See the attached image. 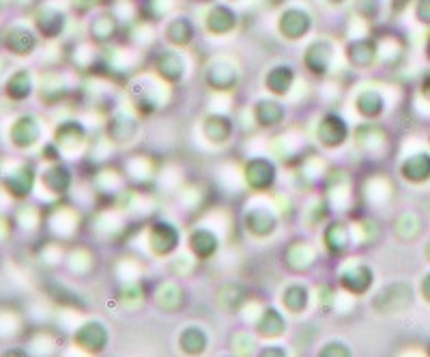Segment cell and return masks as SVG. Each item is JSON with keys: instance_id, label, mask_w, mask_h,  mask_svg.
<instances>
[{"instance_id": "cell-1", "label": "cell", "mask_w": 430, "mask_h": 357, "mask_svg": "<svg viewBox=\"0 0 430 357\" xmlns=\"http://www.w3.org/2000/svg\"><path fill=\"white\" fill-rule=\"evenodd\" d=\"M316 138L322 147L327 149H336L340 145H345V140L349 138V125L345 123V118L338 114H327L316 128Z\"/></svg>"}, {"instance_id": "cell-2", "label": "cell", "mask_w": 430, "mask_h": 357, "mask_svg": "<svg viewBox=\"0 0 430 357\" xmlns=\"http://www.w3.org/2000/svg\"><path fill=\"white\" fill-rule=\"evenodd\" d=\"M312 29V18L308 11L303 9H297V7H290L286 9L280 20H278V31L284 39L288 41H297L301 39L303 35H308V31Z\"/></svg>"}, {"instance_id": "cell-3", "label": "cell", "mask_w": 430, "mask_h": 357, "mask_svg": "<svg viewBox=\"0 0 430 357\" xmlns=\"http://www.w3.org/2000/svg\"><path fill=\"white\" fill-rule=\"evenodd\" d=\"M39 138H41V125L31 114L20 116L9 130V140L16 149H31L39 143Z\"/></svg>"}, {"instance_id": "cell-4", "label": "cell", "mask_w": 430, "mask_h": 357, "mask_svg": "<svg viewBox=\"0 0 430 357\" xmlns=\"http://www.w3.org/2000/svg\"><path fill=\"white\" fill-rule=\"evenodd\" d=\"M334 61V46L325 39H318V41H312L305 50V56H303V65L310 73L314 76H322L330 65Z\"/></svg>"}, {"instance_id": "cell-5", "label": "cell", "mask_w": 430, "mask_h": 357, "mask_svg": "<svg viewBox=\"0 0 430 357\" xmlns=\"http://www.w3.org/2000/svg\"><path fill=\"white\" fill-rule=\"evenodd\" d=\"M246 183L256 190V192H263V190H269L276 181V166L265 160V157H254L246 164Z\"/></svg>"}, {"instance_id": "cell-6", "label": "cell", "mask_w": 430, "mask_h": 357, "mask_svg": "<svg viewBox=\"0 0 430 357\" xmlns=\"http://www.w3.org/2000/svg\"><path fill=\"white\" fill-rule=\"evenodd\" d=\"M149 246L157 257H166V254L174 252L179 246V230L168 222L153 224V228L149 232Z\"/></svg>"}, {"instance_id": "cell-7", "label": "cell", "mask_w": 430, "mask_h": 357, "mask_svg": "<svg viewBox=\"0 0 430 357\" xmlns=\"http://www.w3.org/2000/svg\"><path fill=\"white\" fill-rule=\"evenodd\" d=\"M75 344L82 346L84 351L99 353L108 344V329L99 321H88L75 331Z\"/></svg>"}, {"instance_id": "cell-8", "label": "cell", "mask_w": 430, "mask_h": 357, "mask_svg": "<svg viewBox=\"0 0 430 357\" xmlns=\"http://www.w3.org/2000/svg\"><path fill=\"white\" fill-rule=\"evenodd\" d=\"M3 185L9 196L14 198H26L35 187V168L33 166H20L14 172H7L3 177Z\"/></svg>"}, {"instance_id": "cell-9", "label": "cell", "mask_w": 430, "mask_h": 357, "mask_svg": "<svg viewBox=\"0 0 430 357\" xmlns=\"http://www.w3.org/2000/svg\"><path fill=\"white\" fill-rule=\"evenodd\" d=\"M204 24H206V31L211 35H229L237 26V14L226 5H215L206 14Z\"/></svg>"}, {"instance_id": "cell-10", "label": "cell", "mask_w": 430, "mask_h": 357, "mask_svg": "<svg viewBox=\"0 0 430 357\" xmlns=\"http://www.w3.org/2000/svg\"><path fill=\"white\" fill-rule=\"evenodd\" d=\"M202 132L204 136L213 143V145H224L231 140L233 136V123L229 116L222 114H209L202 123Z\"/></svg>"}, {"instance_id": "cell-11", "label": "cell", "mask_w": 430, "mask_h": 357, "mask_svg": "<svg viewBox=\"0 0 430 357\" xmlns=\"http://www.w3.org/2000/svg\"><path fill=\"white\" fill-rule=\"evenodd\" d=\"M409 301H411V289L407 284H394L377 297L374 306L381 312H396V310L409 306Z\"/></svg>"}, {"instance_id": "cell-12", "label": "cell", "mask_w": 430, "mask_h": 357, "mask_svg": "<svg viewBox=\"0 0 430 357\" xmlns=\"http://www.w3.org/2000/svg\"><path fill=\"white\" fill-rule=\"evenodd\" d=\"M35 46H37V37L28 29H24V26H14L5 35V48L11 54H16V56L31 54L35 50Z\"/></svg>"}, {"instance_id": "cell-13", "label": "cell", "mask_w": 430, "mask_h": 357, "mask_svg": "<svg viewBox=\"0 0 430 357\" xmlns=\"http://www.w3.org/2000/svg\"><path fill=\"white\" fill-rule=\"evenodd\" d=\"M340 284L353 295H364L372 286V269L366 265H355L340 276Z\"/></svg>"}, {"instance_id": "cell-14", "label": "cell", "mask_w": 430, "mask_h": 357, "mask_svg": "<svg viewBox=\"0 0 430 357\" xmlns=\"http://www.w3.org/2000/svg\"><path fill=\"white\" fill-rule=\"evenodd\" d=\"M347 58L353 67L366 69L377 58V41L374 39H357L347 46Z\"/></svg>"}, {"instance_id": "cell-15", "label": "cell", "mask_w": 430, "mask_h": 357, "mask_svg": "<svg viewBox=\"0 0 430 357\" xmlns=\"http://www.w3.org/2000/svg\"><path fill=\"white\" fill-rule=\"evenodd\" d=\"M189 248H192V252H194L196 259L209 261L215 252H218L220 244H218V237H215L211 230L198 228V230H194L192 237H189Z\"/></svg>"}, {"instance_id": "cell-16", "label": "cell", "mask_w": 430, "mask_h": 357, "mask_svg": "<svg viewBox=\"0 0 430 357\" xmlns=\"http://www.w3.org/2000/svg\"><path fill=\"white\" fill-rule=\"evenodd\" d=\"M237 69L229 63H215L206 71V82L215 90H231L237 84Z\"/></svg>"}, {"instance_id": "cell-17", "label": "cell", "mask_w": 430, "mask_h": 357, "mask_svg": "<svg viewBox=\"0 0 430 357\" xmlns=\"http://www.w3.org/2000/svg\"><path fill=\"white\" fill-rule=\"evenodd\" d=\"M155 69L166 82H179L185 73V61L177 52H159L155 61Z\"/></svg>"}, {"instance_id": "cell-18", "label": "cell", "mask_w": 430, "mask_h": 357, "mask_svg": "<svg viewBox=\"0 0 430 357\" xmlns=\"http://www.w3.org/2000/svg\"><path fill=\"white\" fill-rule=\"evenodd\" d=\"M41 185L50 194H65L71 187V172H69V168L63 166V164L50 166L46 172H41Z\"/></svg>"}, {"instance_id": "cell-19", "label": "cell", "mask_w": 430, "mask_h": 357, "mask_svg": "<svg viewBox=\"0 0 430 357\" xmlns=\"http://www.w3.org/2000/svg\"><path fill=\"white\" fill-rule=\"evenodd\" d=\"M278 226V219L271 211L267 209H252L248 215H246V228L256 234V237H267L276 230Z\"/></svg>"}, {"instance_id": "cell-20", "label": "cell", "mask_w": 430, "mask_h": 357, "mask_svg": "<svg viewBox=\"0 0 430 357\" xmlns=\"http://www.w3.org/2000/svg\"><path fill=\"white\" fill-rule=\"evenodd\" d=\"M284 105L278 103V101H271V99H261L254 108V116L258 125L263 128H276L284 121Z\"/></svg>"}, {"instance_id": "cell-21", "label": "cell", "mask_w": 430, "mask_h": 357, "mask_svg": "<svg viewBox=\"0 0 430 357\" xmlns=\"http://www.w3.org/2000/svg\"><path fill=\"white\" fill-rule=\"evenodd\" d=\"M31 93H33V80H31V73L26 69L16 71L5 82V95L11 101H24L26 97H31Z\"/></svg>"}, {"instance_id": "cell-22", "label": "cell", "mask_w": 430, "mask_h": 357, "mask_svg": "<svg viewBox=\"0 0 430 357\" xmlns=\"http://www.w3.org/2000/svg\"><path fill=\"white\" fill-rule=\"evenodd\" d=\"M400 172H402L404 179H409L413 183L428 181L430 179V155L419 153V155H413V157L404 160V164L400 166Z\"/></svg>"}, {"instance_id": "cell-23", "label": "cell", "mask_w": 430, "mask_h": 357, "mask_svg": "<svg viewBox=\"0 0 430 357\" xmlns=\"http://www.w3.org/2000/svg\"><path fill=\"white\" fill-rule=\"evenodd\" d=\"M295 82V71L288 65H278L273 67L267 78H265V86L273 93V95H286L290 90Z\"/></svg>"}, {"instance_id": "cell-24", "label": "cell", "mask_w": 430, "mask_h": 357, "mask_svg": "<svg viewBox=\"0 0 430 357\" xmlns=\"http://www.w3.org/2000/svg\"><path fill=\"white\" fill-rule=\"evenodd\" d=\"M37 29L43 37L54 39L63 33L65 29V16L56 9H43L37 16Z\"/></svg>"}, {"instance_id": "cell-25", "label": "cell", "mask_w": 430, "mask_h": 357, "mask_svg": "<svg viewBox=\"0 0 430 357\" xmlns=\"http://www.w3.org/2000/svg\"><path fill=\"white\" fill-rule=\"evenodd\" d=\"M166 39L172 46H187L194 39V24L187 18H174L166 26Z\"/></svg>"}, {"instance_id": "cell-26", "label": "cell", "mask_w": 430, "mask_h": 357, "mask_svg": "<svg viewBox=\"0 0 430 357\" xmlns=\"http://www.w3.org/2000/svg\"><path fill=\"white\" fill-rule=\"evenodd\" d=\"M349 228L342 222H334L327 230H325V246L332 254H342L349 248Z\"/></svg>"}, {"instance_id": "cell-27", "label": "cell", "mask_w": 430, "mask_h": 357, "mask_svg": "<svg viewBox=\"0 0 430 357\" xmlns=\"http://www.w3.org/2000/svg\"><path fill=\"white\" fill-rule=\"evenodd\" d=\"M286 329V321L284 316L276 310V308H267L258 321V333L261 336H267V338H278L282 336Z\"/></svg>"}, {"instance_id": "cell-28", "label": "cell", "mask_w": 430, "mask_h": 357, "mask_svg": "<svg viewBox=\"0 0 430 357\" xmlns=\"http://www.w3.org/2000/svg\"><path fill=\"white\" fill-rule=\"evenodd\" d=\"M84 140V128L69 121V123H63L58 130H56V136H54V143L58 149H73L78 147L80 143Z\"/></svg>"}, {"instance_id": "cell-29", "label": "cell", "mask_w": 430, "mask_h": 357, "mask_svg": "<svg viewBox=\"0 0 430 357\" xmlns=\"http://www.w3.org/2000/svg\"><path fill=\"white\" fill-rule=\"evenodd\" d=\"M308 299H310V293H308V289L301 286V284H290V286H286L284 293H282V304H284V308H286L288 312H293V314H299L301 310H305Z\"/></svg>"}, {"instance_id": "cell-30", "label": "cell", "mask_w": 430, "mask_h": 357, "mask_svg": "<svg viewBox=\"0 0 430 357\" xmlns=\"http://www.w3.org/2000/svg\"><path fill=\"white\" fill-rule=\"evenodd\" d=\"M179 346L187 355H198V353H202L206 348V333L200 327H187L179 336Z\"/></svg>"}, {"instance_id": "cell-31", "label": "cell", "mask_w": 430, "mask_h": 357, "mask_svg": "<svg viewBox=\"0 0 430 357\" xmlns=\"http://www.w3.org/2000/svg\"><path fill=\"white\" fill-rule=\"evenodd\" d=\"M357 112L362 114V116H366V118H374V116H379L381 112H383V97H381V93H377V90H364L360 97H357Z\"/></svg>"}, {"instance_id": "cell-32", "label": "cell", "mask_w": 430, "mask_h": 357, "mask_svg": "<svg viewBox=\"0 0 430 357\" xmlns=\"http://www.w3.org/2000/svg\"><path fill=\"white\" fill-rule=\"evenodd\" d=\"M134 134H136V123L132 121L130 116L119 114L117 118H112V121H110V138H112V140H117V143H127Z\"/></svg>"}, {"instance_id": "cell-33", "label": "cell", "mask_w": 430, "mask_h": 357, "mask_svg": "<svg viewBox=\"0 0 430 357\" xmlns=\"http://www.w3.org/2000/svg\"><path fill=\"white\" fill-rule=\"evenodd\" d=\"M115 33H117V22L112 16H99L90 24V35L95 41H108L115 37Z\"/></svg>"}, {"instance_id": "cell-34", "label": "cell", "mask_w": 430, "mask_h": 357, "mask_svg": "<svg viewBox=\"0 0 430 357\" xmlns=\"http://www.w3.org/2000/svg\"><path fill=\"white\" fill-rule=\"evenodd\" d=\"M355 11L364 18H374L379 14V0H355Z\"/></svg>"}, {"instance_id": "cell-35", "label": "cell", "mask_w": 430, "mask_h": 357, "mask_svg": "<svg viewBox=\"0 0 430 357\" xmlns=\"http://www.w3.org/2000/svg\"><path fill=\"white\" fill-rule=\"evenodd\" d=\"M320 355L322 357H327V355H351V348H347V344L345 342H330V344H325V348L320 351Z\"/></svg>"}, {"instance_id": "cell-36", "label": "cell", "mask_w": 430, "mask_h": 357, "mask_svg": "<svg viewBox=\"0 0 430 357\" xmlns=\"http://www.w3.org/2000/svg\"><path fill=\"white\" fill-rule=\"evenodd\" d=\"M417 18L426 24H430V0H419L417 3Z\"/></svg>"}, {"instance_id": "cell-37", "label": "cell", "mask_w": 430, "mask_h": 357, "mask_svg": "<svg viewBox=\"0 0 430 357\" xmlns=\"http://www.w3.org/2000/svg\"><path fill=\"white\" fill-rule=\"evenodd\" d=\"M75 9H80V11H88V9H93L95 5H97V0H75Z\"/></svg>"}, {"instance_id": "cell-38", "label": "cell", "mask_w": 430, "mask_h": 357, "mask_svg": "<svg viewBox=\"0 0 430 357\" xmlns=\"http://www.w3.org/2000/svg\"><path fill=\"white\" fill-rule=\"evenodd\" d=\"M421 293H424V297L430 301V274L424 278V282H421Z\"/></svg>"}, {"instance_id": "cell-39", "label": "cell", "mask_w": 430, "mask_h": 357, "mask_svg": "<svg viewBox=\"0 0 430 357\" xmlns=\"http://www.w3.org/2000/svg\"><path fill=\"white\" fill-rule=\"evenodd\" d=\"M421 93H424V97L430 101V76L424 78V82H421Z\"/></svg>"}, {"instance_id": "cell-40", "label": "cell", "mask_w": 430, "mask_h": 357, "mask_svg": "<svg viewBox=\"0 0 430 357\" xmlns=\"http://www.w3.org/2000/svg\"><path fill=\"white\" fill-rule=\"evenodd\" d=\"M327 3H330V5H342L345 0H327Z\"/></svg>"}, {"instance_id": "cell-41", "label": "cell", "mask_w": 430, "mask_h": 357, "mask_svg": "<svg viewBox=\"0 0 430 357\" xmlns=\"http://www.w3.org/2000/svg\"><path fill=\"white\" fill-rule=\"evenodd\" d=\"M426 54H428V58H430V39H428V43H426Z\"/></svg>"}, {"instance_id": "cell-42", "label": "cell", "mask_w": 430, "mask_h": 357, "mask_svg": "<svg viewBox=\"0 0 430 357\" xmlns=\"http://www.w3.org/2000/svg\"><path fill=\"white\" fill-rule=\"evenodd\" d=\"M426 257L430 259V244H428V248H426Z\"/></svg>"}]
</instances>
